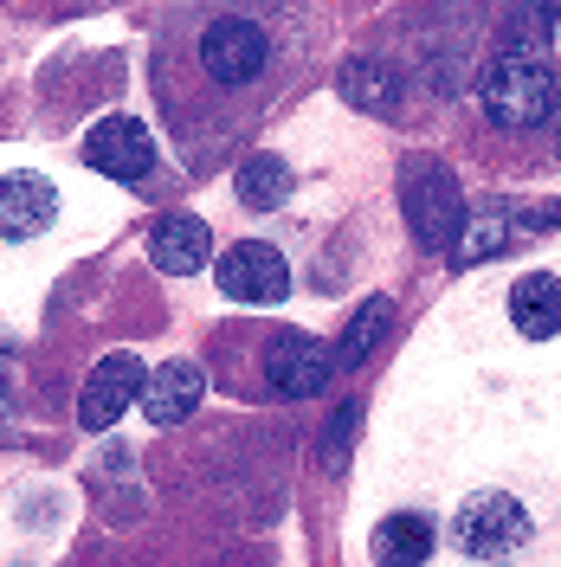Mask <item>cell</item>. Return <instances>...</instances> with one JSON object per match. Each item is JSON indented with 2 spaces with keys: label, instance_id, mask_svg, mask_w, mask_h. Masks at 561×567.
<instances>
[{
  "label": "cell",
  "instance_id": "14",
  "mask_svg": "<svg viewBox=\"0 0 561 567\" xmlns=\"http://www.w3.org/2000/svg\"><path fill=\"white\" fill-rule=\"evenodd\" d=\"M239 200H246L252 213H272L290 200V168H284V155H246L239 162Z\"/></svg>",
  "mask_w": 561,
  "mask_h": 567
},
{
  "label": "cell",
  "instance_id": "13",
  "mask_svg": "<svg viewBox=\"0 0 561 567\" xmlns=\"http://www.w3.org/2000/svg\"><path fill=\"white\" fill-rule=\"evenodd\" d=\"M426 555H432V523H426L420 509H394L368 535V561L375 567H414Z\"/></svg>",
  "mask_w": 561,
  "mask_h": 567
},
{
  "label": "cell",
  "instance_id": "11",
  "mask_svg": "<svg viewBox=\"0 0 561 567\" xmlns=\"http://www.w3.org/2000/svg\"><path fill=\"white\" fill-rule=\"evenodd\" d=\"M59 213V194L45 175H0V239H39Z\"/></svg>",
  "mask_w": 561,
  "mask_h": 567
},
{
  "label": "cell",
  "instance_id": "1",
  "mask_svg": "<svg viewBox=\"0 0 561 567\" xmlns=\"http://www.w3.org/2000/svg\"><path fill=\"white\" fill-rule=\"evenodd\" d=\"M549 110H555V78L536 52H503L484 71V116L497 130H536L549 123Z\"/></svg>",
  "mask_w": 561,
  "mask_h": 567
},
{
  "label": "cell",
  "instance_id": "8",
  "mask_svg": "<svg viewBox=\"0 0 561 567\" xmlns=\"http://www.w3.org/2000/svg\"><path fill=\"white\" fill-rule=\"evenodd\" d=\"M265 52H272L265 27H252V20H213L201 33V65L213 84H252L265 71Z\"/></svg>",
  "mask_w": 561,
  "mask_h": 567
},
{
  "label": "cell",
  "instance_id": "5",
  "mask_svg": "<svg viewBox=\"0 0 561 567\" xmlns=\"http://www.w3.org/2000/svg\"><path fill=\"white\" fill-rule=\"evenodd\" d=\"M78 155H84V168H98V175H110V181H142L155 168L149 123H136V116H104V123L84 136Z\"/></svg>",
  "mask_w": 561,
  "mask_h": 567
},
{
  "label": "cell",
  "instance_id": "6",
  "mask_svg": "<svg viewBox=\"0 0 561 567\" xmlns=\"http://www.w3.org/2000/svg\"><path fill=\"white\" fill-rule=\"evenodd\" d=\"M329 374H336V354L323 349L316 336H304V329H284V336H272V349H265V381H272L284 400L323 393V388H329Z\"/></svg>",
  "mask_w": 561,
  "mask_h": 567
},
{
  "label": "cell",
  "instance_id": "9",
  "mask_svg": "<svg viewBox=\"0 0 561 567\" xmlns=\"http://www.w3.org/2000/svg\"><path fill=\"white\" fill-rule=\"evenodd\" d=\"M201 400H207V368H201V361H187V354H175V361L149 368L136 406L149 413V425H181Z\"/></svg>",
  "mask_w": 561,
  "mask_h": 567
},
{
  "label": "cell",
  "instance_id": "3",
  "mask_svg": "<svg viewBox=\"0 0 561 567\" xmlns=\"http://www.w3.org/2000/svg\"><path fill=\"white\" fill-rule=\"evenodd\" d=\"M400 200H407V226L420 233L426 246H446L465 233V194H458V181L439 168V162H426L414 155L407 162V175H400Z\"/></svg>",
  "mask_w": 561,
  "mask_h": 567
},
{
  "label": "cell",
  "instance_id": "2",
  "mask_svg": "<svg viewBox=\"0 0 561 567\" xmlns=\"http://www.w3.org/2000/svg\"><path fill=\"white\" fill-rule=\"evenodd\" d=\"M452 535L471 561H510V555L529 548V509L503 491H478V496L458 503Z\"/></svg>",
  "mask_w": 561,
  "mask_h": 567
},
{
  "label": "cell",
  "instance_id": "18",
  "mask_svg": "<svg viewBox=\"0 0 561 567\" xmlns=\"http://www.w3.org/2000/svg\"><path fill=\"white\" fill-rule=\"evenodd\" d=\"M349 425H355V406H343V413H336V425L323 432V464H329V471L343 464V439H349Z\"/></svg>",
  "mask_w": 561,
  "mask_h": 567
},
{
  "label": "cell",
  "instance_id": "17",
  "mask_svg": "<svg viewBox=\"0 0 561 567\" xmlns=\"http://www.w3.org/2000/svg\"><path fill=\"white\" fill-rule=\"evenodd\" d=\"M503 246H517V239H510V219H497V213H491V219H471V226L452 239V251H446V258H452V271H471V265L497 258Z\"/></svg>",
  "mask_w": 561,
  "mask_h": 567
},
{
  "label": "cell",
  "instance_id": "16",
  "mask_svg": "<svg viewBox=\"0 0 561 567\" xmlns=\"http://www.w3.org/2000/svg\"><path fill=\"white\" fill-rule=\"evenodd\" d=\"M387 322H394V303H387V297H368V303L355 310L349 336H343V349H336V368H355V361H368V354H375V342L387 336Z\"/></svg>",
  "mask_w": 561,
  "mask_h": 567
},
{
  "label": "cell",
  "instance_id": "15",
  "mask_svg": "<svg viewBox=\"0 0 561 567\" xmlns=\"http://www.w3.org/2000/svg\"><path fill=\"white\" fill-rule=\"evenodd\" d=\"M343 97L361 110H375V116H387V110L400 104V78L387 65H375V59H361V65L343 71Z\"/></svg>",
  "mask_w": 561,
  "mask_h": 567
},
{
  "label": "cell",
  "instance_id": "7",
  "mask_svg": "<svg viewBox=\"0 0 561 567\" xmlns=\"http://www.w3.org/2000/svg\"><path fill=\"white\" fill-rule=\"evenodd\" d=\"M220 290L233 303H284L290 297V265L265 239H246L220 258Z\"/></svg>",
  "mask_w": 561,
  "mask_h": 567
},
{
  "label": "cell",
  "instance_id": "12",
  "mask_svg": "<svg viewBox=\"0 0 561 567\" xmlns=\"http://www.w3.org/2000/svg\"><path fill=\"white\" fill-rule=\"evenodd\" d=\"M510 322L523 342H549L561 336V278L555 271H529L510 284Z\"/></svg>",
  "mask_w": 561,
  "mask_h": 567
},
{
  "label": "cell",
  "instance_id": "4",
  "mask_svg": "<svg viewBox=\"0 0 561 567\" xmlns=\"http://www.w3.org/2000/svg\"><path fill=\"white\" fill-rule=\"evenodd\" d=\"M142 381H149V368H142L136 354H104V361L91 368L84 393H78V425H84V432H110V425L142 400Z\"/></svg>",
  "mask_w": 561,
  "mask_h": 567
},
{
  "label": "cell",
  "instance_id": "10",
  "mask_svg": "<svg viewBox=\"0 0 561 567\" xmlns=\"http://www.w3.org/2000/svg\"><path fill=\"white\" fill-rule=\"evenodd\" d=\"M207 258H213L207 219H194V213H162V219L149 226V265H155V271H169V278H194Z\"/></svg>",
  "mask_w": 561,
  "mask_h": 567
}]
</instances>
